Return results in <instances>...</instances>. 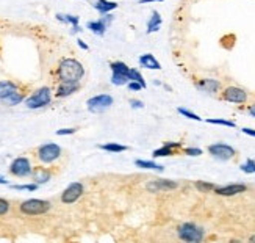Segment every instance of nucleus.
Instances as JSON below:
<instances>
[{
  "label": "nucleus",
  "mask_w": 255,
  "mask_h": 243,
  "mask_svg": "<svg viewBox=\"0 0 255 243\" xmlns=\"http://www.w3.org/2000/svg\"><path fill=\"white\" fill-rule=\"evenodd\" d=\"M83 74V64L74 58H63L58 64L60 82H80Z\"/></svg>",
  "instance_id": "obj_1"
},
{
  "label": "nucleus",
  "mask_w": 255,
  "mask_h": 243,
  "mask_svg": "<svg viewBox=\"0 0 255 243\" xmlns=\"http://www.w3.org/2000/svg\"><path fill=\"white\" fill-rule=\"evenodd\" d=\"M177 233H179V237L183 242H190V243H197L204 239V229L194 223H183Z\"/></svg>",
  "instance_id": "obj_2"
},
{
  "label": "nucleus",
  "mask_w": 255,
  "mask_h": 243,
  "mask_svg": "<svg viewBox=\"0 0 255 243\" xmlns=\"http://www.w3.org/2000/svg\"><path fill=\"white\" fill-rule=\"evenodd\" d=\"M49 209H50V203L42 200H28L20 204V212L25 215H41L46 214Z\"/></svg>",
  "instance_id": "obj_3"
},
{
  "label": "nucleus",
  "mask_w": 255,
  "mask_h": 243,
  "mask_svg": "<svg viewBox=\"0 0 255 243\" xmlns=\"http://www.w3.org/2000/svg\"><path fill=\"white\" fill-rule=\"evenodd\" d=\"M223 101L226 102H232V104H246L248 102V91L243 90L240 86H227L226 90H223Z\"/></svg>",
  "instance_id": "obj_4"
},
{
  "label": "nucleus",
  "mask_w": 255,
  "mask_h": 243,
  "mask_svg": "<svg viewBox=\"0 0 255 243\" xmlns=\"http://www.w3.org/2000/svg\"><path fill=\"white\" fill-rule=\"evenodd\" d=\"M61 156V148L55 143H49V145H42L38 149V160L41 163H52Z\"/></svg>",
  "instance_id": "obj_5"
},
{
  "label": "nucleus",
  "mask_w": 255,
  "mask_h": 243,
  "mask_svg": "<svg viewBox=\"0 0 255 243\" xmlns=\"http://www.w3.org/2000/svg\"><path fill=\"white\" fill-rule=\"evenodd\" d=\"M208 152L212 154L215 159H219V160H230L237 156V151L232 146L226 145V143H215V145H210Z\"/></svg>",
  "instance_id": "obj_6"
},
{
  "label": "nucleus",
  "mask_w": 255,
  "mask_h": 243,
  "mask_svg": "<svg viewBox=\"0 0 255 243\" xmlns=\"http://www.w3.org/2000/svg\"><path fill=\"white\" fill-rule=\"evenodd\" d=\"M50 90L47 86H44V88H39V90L36 93H33L31 97L27 99V107L28 108H39V107H44V105H47L50 102Z\"/></svg>",
  "instance_id": "obj_7"
},
{
  "label": "nucleus",
  "mask_w": 255,
  "mask_h": 243,
  "mask_svg": "<svg viewBox=\"0 0 255 243\" xmlns=\"http://www.w3.org/2000/svg\"><path fill=\"white\" fill-rule=\"evenodd\" d=\"M110 105H113V97L110 94H99L88 101V108H90V112L93 113L104 112Z\"/></svg>",
  "instance_id": "obj_8"
},
{
  "label": "nucleus",
  "mask_w": 255,
  "mask_h": 243,
  "mask_svg": "<svg viewBox=\"0 0 255 243\" xmlns=\"http://www.w3.org/2000/svg\"><path fill=\"white\" fill-rule=\"evenodd\" d=\"M9 173L16 176V178H27L31 174V163L25 157H19L16 159L9 167Z\"/></svg>",
  "instance_id": "obj_9"
},
{
  "label": "nucleus",
  "mask_w": 255,
  "mask_h": 243,
  "mask_svg": "<svg viewBox=\"0 0 255 243\" xmlns=\"http://www.w3.org/2000/svg\"><path fill=\"white\" fill-rule=\"evenodd\" d=\"M82 193H83V185L80 182H74L63 192L61 201L64 204H72V203H75L77 200H79V198L82 196Z\"/></svg>",
  "instance_id": "obj_10"
},
{
  "label": "nucleus",
  "mask_w": 255,
  "mask_h": 243,
  "mask_svg": "<svg viewBox=\"0 0 255 243\" xmlns=\"http://www.w3.org/2000/svg\"><path fill=\"white\" fill-rule=\"evenodd\" d=\"M179 187L175 181H166V179H160V181H152L146 185V189L152 193L157 192H164V190H174Z\"/></svg>",
  "instance_id": "obj_11"
},
{
  "label": "nucleus",
  "mask_w": 255,
  "mask_h": 243,
  "mask_svg": "<svg viewBox=\"0 0 255 243\" xmlns=\"http://www.w3.org/2000/svg\"><path fill=\"white\" fill-rule=\"evenodd\" d=\"M246 190H248V187L243 185V184H229V185L216 187V189H215V192L219 196H235L238 193H245Z\"/></svg>",
  "instance_id": "obj_12"
},
{
  "label": "nucleus",
  "mask_w": 255,
  "mask_h": 243,
  "mask_svg": "<svg viewBox=\"0 0 255 243\" xmlns=\"http://www.w3.org/2000/svg\"><path fill=\"white\" fill-rule=\"evenodd\" d=\"M196 86L199 88L201 91L204 93H210V94H215L218 93L221 88H223V85H221L219 80H215V79H202L201 82H197Z\"/></svg>",
  "instance_id": "obj_13"
},
{
  "label": "nucleus",
  "mask_w": 255,
  "mask_h": 243,
  "mask_svg": "<svg viewBox=\"0 0 255 243\" xmlns=\"http://www.w3.org/2000/svg\"><path fill=\"white\" fill-rule=\"evenodd\" d=\"M182 148V143H172V141H168V143H164L163 148L160 149H155L152 152V157H168V156H174L175 154V149H179Z\"/></svg>",
  "instance_id": "obj_14"
},
{
  "label": "nucleus",
  "mask_w": 255,
  "mask_h": 243,
  "mask_svg": "<svg viewBox=\"0 0 255 243\" xmlns=\"http://www.w3.org/2000/svg\"><path fill=\"white\" fill-rule=\"evenodd\" d=\"M80 88L79 82H60V86L57 90V97H66L72 93H75Z\"/></svg>",
  "instance_id": "obj_15"
},
{
  "label": "nucleus",
  "mask_w": 255,
  "mask_h": 243,
  "mask_svg": "<svg viewBox=\"0 0 255 243\" xmlns=\"http://www.w3.org/2000/svg\"><path fill=\"white\" fill-rule=\"evenodd\" d=\"M113 16H105L104 19L101 20H96V22H88V28L93 30L94 33H97V35H104L105 30H107V24L108 22H112Z\"/></svg>",
  "instance_id": "obj_16"
},
{
  "label": "nucleus",
  "mask_w": 255,
  "mask_h": 243,
  "mask_svg": "<svg viewBox=\"0 0 255 243\" xmlns=\"http://www.w3.org/2000/svg\"><path fill=\"white\" fill-rule=\"evenodd\" d=\"M139 64L142 66V68H146V69H160L161 68L160 61L155 58L152 53L141 55V57H139Z\"/></svg>",
  "instance_id": "obj_17"
},
{
  "label": "nucleus",
  "mask_w": 255,
  "mask_h": 243,
  "mask_svg": "<svg viewBox=\"0 0 255 243\" xmlns=\"http://www.w3.org/2000/svg\"><path fill=\"white\" fill-rule=\"evenodd\" d=\"M17 91V86L13 82H0V99L2 101H6L8 97H11Z\"/></svg>",
  "instance_id": "obj_18"
},
{
  "label": "nucleus",
  "mask_w": 255,
  "mask_h": 243,
  "mask_svg": "<svg viewBox=\"0 0 255 243\" xmlns=\"http://www.w3.org/2000/svg\"><path fill=\"white\" fill-rule=\"evenodd\" d=\"M94 8L102 14H108L110 11H113L118 8L116 2H110V0H96L94 2Z\"/></svg>",
  "instance_id": "obj_19"
},
{
  "label": "nucleus",
  "mask_w": 255,
  "mask_h": 243,
  "mask_svg": "<svg viewBox=\"0 0 255 243\" xmlns=\"http://www.w3.org/2000/svg\"><path fill=\"white\" fill-rule=\"evenodd\" d=\"M161 25V16L158 11H152V16L147 22V33H153L157 31Z\"/></svg>",
  "instance_id": "obj_20"
},
{
  "label": "nucleus",
  "mask_w": 255,
  "mask_h": 243,
  "mask_svg": "<svg viewBox=\"0 0 255 243\" xmlns=\"http://www.w3.org/2000/svg\"><path fill=\"white\" fill-rule=\"evenodd\" d=\"M31 178L36 184H44V182H47L50 179V173L47 170H44V168H36L35 171L31 173Z\"/></svg>",
  "instance_id": "obj_21"
},
{
  "label": "nucleus",
  "mask_w": 255,
  "mask_h": 243,
  "mask_svg": "<svg viewBox=\"0 0 255 243\" xmlns=\"http://www.w3.org/2000/svg\"><path fill=\"white\" fill-rule=\"evenodd\" d=\"M110 68H112L113 72L123 74V75H127V77L130 75V68L123 61H113L112 64H110ZM128 79H130V77H128Z\"/></svg>",
  "instance_id": "obj_22"
},
{
  "label": "nucleus",
  "mask_w": 255,
  "mask_h": 243,
  "mask_svg": "<svg viewBox=\"0 0 255 243\" xmlns=\"http://www.w3.org/2000/svg\"><path fill=\"white\" fill-rule=\"evenodd\" d=\"M136 167L144 168V170H155V171H163V167L152 160H136Z\"/></svg>",
  "instance_id": "obj_23"
},
{
  "label": "nucleus",
  "mask_w": 255,
  "mask_h": 243,
  "mask_svg": "<svg viewBox=\"0 0 255 243\" xmlns=\"http://www.w3.org/2000/svg\"><path fill=\"white\" fill-rule=\"evenodd\" d=\"M101 149L108 151V152H124L128 148L124 145H119V143H107V145H101Z\"/></svg>",
  "instance_id": "obj_24"
},
{
  "label": "nucleus",
  "mask_w": 255,
  "mask_h": 243,
  "mask_svg": "<svg viewBox=\"0 0 255 243\" xmlns=\"http://www.w3.org/2000/svg\"><path fill=\"white\" fill-rule=\"evenodd\" d=\"M196 189L201 192V193H210V192H215L216 185L215 184H210V182H204V181H197L196 182Z\"/></svg>",
  "instance_id": "obj_25"
},
{
  "label": "nucleus",
  "mask_w": 255,
  "mask_h": 243,
  "mask_svg": "<svg viewBox=\"0 0 255 243\" xmlns=\"http://www.w3.org/2000/svg\"><path fill=\"white\" fill-rule=\"evenodd\" d=\"M130 82V79L127 75H123V74H118V72H113V77H112V83L113 85H127Z\"/></svg>",
  "instance_id": "obj_26"
},
{
  "label": "nucleus",
  "mask_w": 255,
  "mask_h": 243,
  "mask_svg": "<svg viewBox=\"0 0 255 243\" xmlns=\"http://www.w3.org/2000/svg\"><path fill=\"white\" fill-rule=\"evenodd\" d=\"M57 17L60 20H63V22H69V24H72L74 25L72 31H79V25H77V24H79V17H77V16H63V14H58Z\"/></svg>",
  "instance_id": "obj_27"
},
{
  "label": "nucleus",
  "mask_w": 255,
  "mask_h": 243,
  "mask_svg": "<svg viewBox=\"0 0 255 243\" xmlns=\"http://www.w3.org/2000/svg\"><path fill=\"white\" fill-rule=\"evenodd\" d=\"M130 80H135V82H139L144 88H146V82H144V77L141 75V72L139 71H136V69H131L130 68Z\"/></svg>",
  "instance_id": "obj_28"
},
{
  "label": "nucleus",
  "mask_w": 255,
  "mask_h": 243,
  "mask_svg": "<svg viewBox=\"0 0 255 243\" xmlns=\"http://www.w3.org/2000/svg\"><path fill=\"white\" fill-rule=\"evenodd\" d=\"M208 124H218V126H226V127H235L237 124L234 121H227V119H207Z\"/></svg>",
  "instance_id": "obj_29"
},
{
  "label": "nucleus",
  "mask_w": 255,
  "mask_h": 243,
  "mask_svg": "<svg viewBox=\"0 0 255 243\" xmlns=\"http://www.w3.org/2000/svg\"><path fill=\"white\" fill-rule=\"evenodd\" d=\"M177 112H179L180 115H183V116H186L188 119H194V121H201L202 118L201 116H197L196 113H193V112H190V110H186V108H177Z\"/></svg>",
  "instance_id": "obj_30"
},
{
  "label": "nucleus",
  "mask_w": 255,
  "mask_h": 243,
  "mask_svg": "<svg viewBox=\"0 0 255 243\" xmlns=\"http://www.w3.org/2000/svg\"><path fill=\"white\" fill-rule=\"evenodd\" d=\"M240 168L245 173H254L255 174V162L249 159V160H246V163H243Z\"/></svg>",
  "instance_id": "obj_31"
},
{
  "label": "nucleus",
  "mask_w": 255,
  "mask_h": 243,
  "mask_svg": "<svg viewBox=\"0 0 255 243\" xmlns=\"http://www.w3.org/2000/svg\"><path fill=\"white\" fill-rule=\"evenodd\" d=\"M183 152L186 154V156H190V157L202 156V149H199V148H186V149H183Z\"/></svg>",
  "instance_id": "obj_32"
},
{
  "label": "nucleus",
  "mask_w": 255,
  "mask_h": 243,
  "mask_svg": "<svg viewBox=\"0 0 255 243\" xmlns=\"http://www.w3.org/2000/svg\"><path fill=\"white\" fill-rule=\"evenodd\" d=\"M13 189H16V190H30V192H33V190H36V189H38V184L35 182V184H28V185H13Z\"/></svg>",
  "instance_id": "obj_33"
},
{
  "label": "nucleus",
  "mask_w": 255,
  "mask_h": 243,
  "mask_svg": "<svg viewBox=\"0 0 255 243\" xmlns=\"http://www.w3.org/2000/svg\"><path fill=\"white\" fill-rule=\"evenodd\" d=\"M9 211V203L0 198V215H5Z\"/></svg>",
  "instance_id": "obj_34"
},
{
  "label": "nucleus",
  "mask_w": 255,
  "mask_h": 243,
  "mask_svg": "<svg viewBox=\"0 0 255 243\" xmlns=\"http://www.w3.org/2000/svg\"><path fill=\"white\" fill-rule=\"evenodd\" d=\"M127 86L130 88L131 91H138V90H142V88H144L139 82H135V80H130V82L127 83Z\"/></svg>",
  "instance_id": "obj_35"
},
{
  "label": "nucleus",
  "mask_w": 255,
  "mask_h": 243,
  "mask_svg": "<svg viewBox=\"0 0 255 243\" xmlns=\"http://www.w3.org/2000/svg\"><path fill=\"white\" fill-rule=\"evenodd\" d=\"M74 132L75 129H61V130H57V135H71Z\"/></svg>",
  "instance_id": "obj_36"
},
{
  "label": "nucleus",
  "mask_w": 255,
  "mask_h": 243,
  "mask_svg": "<svg viewBox=\"0 0 255 243\" xmlns=\"http://www.w3.org/2000/svg\"><path fill=\"white\" fill-rule=\"evenodd\" d=\"M130 105H131V107H135V108H141V107H142V102H141V101H136V99H131V101H130Z\"/></svg>",
  "instance_id": "obj_37"
},
{
  "label": "nucleus",
  "mask_w": 255,
  "mask_h": 243,
  "mask_svg": "<svg viewBox=\"0 0 255 243\" xmlns=\"http://www.w3.org/2000/svg\"><path fill=\"white\" fill-rule=\"evenodd\" d=\"M243 132H245L246 135L255 137V129H249V127H245V129H243Z\"/></svg>",
  "instance_id": "obj_38"
},
{
  "label": "nucleus",
  "mask_w": 255,
  "mask_h": 243,
  "mask_svg": "<svg viewBox=\"0 0 255 243\" xmlns=\"http://www.w3.org/2000/svg\"><path fill=\"white\" fill-rule=\"evenodd\" d=\"M248 113H249L251 116L255 118V104H251V105L248 107Z\"/></svg>",
  "instance_id": "obj_39"
},
{
  "label": "nucleus",
  "mask_w": 255,
  "mask_h": 243,
  "mask_svg": "<svg viewBox=\"0 0 255 243\" xmlns=\"http://www.w3.org/2000/svg\"><path fill=\"white\" fill-rule=\"evenodd\" d=\"M150 2H164V0H139V3H150Z\"/></svg>",
  "instance_id": "obj_40"
},
{
  "label": "nucleus",
  "mask_w": 255,
  "mask_h": 243,
  "mask_svg": "<svg viewBox=\"0 0 255 243\" xmlns=\"http://www.w3.org/2000/svg\"><path fill=\"white\" fill-rule=\"evenodd\" d=\"M79 46H80V47H83V49H88V46H86V44H85L82 39H79Z\"/></svg>",
  "instance_id": "obj_41"
},
{
  "label": "nucleus",
  "mask_w": 255,
  "mask_h": 243,
  "mask_svg": "<svg viewBox=\"0 0 255 243\" xmlns=\"http://www.w3.org/2000/svg\"><path fill=\"white\" fill-rule=\"evenodd\" d=\"M0 184H6V181H3L2 178H0Z\"/></svg>",
  "instance_id": "obj_42"
},
{
  "label": "nucleus",
  "mask_w": 255,
  "mask_h": 243,
  "mask_svg": "<svg viewBox=\"0 0 255 243\" xmlns=\"http://www.w3.org/2000/svg\"><path fill=\"white\" fill-rule=\"evenodd\" d=\"M251 242H255V236H252V237H251Z\"/></svg>",
  "instance_id": "obj_43"
}]
</instances>
